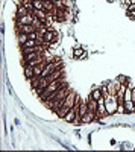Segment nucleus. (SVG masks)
<instances>
[{"instance_id":"obj_15","label":"nucleus","mask_w":135,"mask_h":152,"mask_svg":"<svg viewBox=\"0 0 135 152\" xmlns=\"http://www.w3.org/2000/svg\"><path fill=\"white\" fill-rule=\"evenodd\" d=\"M38 44H41L38 40H32V38H29V40L23 44V49H28V47H35V46H38Z\"/></svg>"},{"instance_id":"obj_23","label":"nucleus","mask_w":135,"mask_h":152,"mask_svg":"<svg viewBox=\"0 0 135 152\" xmlns=\"http://www.w3.org/2000/svg\"><path fill=\"white\" fill-rule=\"evenodd\" d=\"M135 9V2H132L131 5H128V12H131V11H134Z\"/></svg>"},{"instance_id":"obj_14","label":"nucleus","mask_w":135,"mask_h":152,"mask_svg":"<svg viewBox=\"0 0 135 152\" xmlns=\"http://www.w3.org/2000/svg\"><path fill=\"white\" fill-rule=\"evenodd\" d=\"M90 97H93V99H96V100L102 99V97H103V91H102V88H94V90L91 91V94H90Z\"/></svg>"},{"instance_id":"obj_10","label":"nucleus","mask_w":135,"mask_h":152,"mask_svg":"<svg viewBox=\"0 0 135 152\" xmlns=\"http://www.w3.org/2000/svg\"><path fill=\"white\" fill-rule=\"evenodd\" d=\"M46 12H53L56 11V3H55V0H44V9Z\"/></svg>"},{"instance_id":"obj_12","label":"nucleus","mask_w":135,"mask_h":152,"mask_svg":"<svg viewBox=\"0 0 135 152\" xmlns=\"http://www.w3.org/2000/svg\"><path fill=\"white\" fill-rule=\"evenodd\" d=\"M94 119H97V116L94 113H91V111H88L87 114H85V116H82V119H81V122L82 123H88V122H93Z\"/></svg>"},{"instance_id":"obj_7","label":"nucleus","mask_w":135,"mask_h":152,"mask_svg":"<svg viewBox=\"0 0 135 152\" xmlns=\"http://www.w3.org/2000/svg\"><path fill=\"white\" fill-rule=\"evenodd\" d=\"M35 20V15L33 14H28L24 17H20V18H15V23L17 24H32Z\"/></svg>"},{"instance_id":"obj_11","label":"nucleus","mask_w":135,"mask_h":152,"mask_svg":"<svg viewBox=\"0 0 135 152\" xmlns=\"http://www.w3.org/2000/svg\"><path fill=\"white\" fill-rule=\"evenodd\" d=\"M87 105H88V111H91V113H97V100L96 99H93V97H88V102H87Z\"/></svg>"},{"instance_id":"obj_16","label":"nucleus","mask_w":135,"mask_h":152,"mask_svg":"<svg viewBox=\"0 0 135 152\" xmlns=\"http://www.w3.org/2000/svg\"><path fill=\"white\" fill-rule=\"evenodd\" d=\"M125 111H126V113H134V111H135L134 100H126V102H125Z\"/></svg>"},{"instance_id":"obj_19","label":"nucleus","mask_w":135,"mask_h":152,"mask_svg":"<svg viewBox=\"0 0 135 152\" xmlns=\"http://www.w3.org/2000/svg\"><path fill=\"white\" fill-rule=\"evenodd\" d=\"M35 9H44V0H32Z\"/></svg>"},{"instance_id":"obj_22","label":"nucleus","mask_w":135,"mask_h":152,"mask_svg":"<svg viewBox=\"0 0 135 152\" xmlns=\"http://www.w3.org/2000/svg\"><path fill=\"white\" fill-rule=\"evenodd\" d=\"M118 81H120L121 84H126V82H128V78H126V76H118Z\"/></svg>"},{"instance_id":"obj_6","label":"nucleus","mask_w":135,"mask_h":152,"mask_svg":"<svg viewBox=\"0 0 135 152\" xmlns=\"http://www.w3.org/2000/svg\"><path fill=\"white\" fill-rule=\"evenodd\" d=\"M121 87V82L118 79L115 81H111V82H108L106 88H108V94H115L117 96V91H118V88Z\"/></svg>"},{"instance_id":"obj_20","label":"nucleus","mask_w":135,"mask_h":152,"mask_svg":"<svg viewBox=\"0 0 135 152\" xmlns=\"http://www.w3.org/2000/svg\"><path fill=\"white\" fill-rule=\"evenodd\" d=\"M73 55H75V58H85V50L83 49H75V52H73Z\"/></svg>"},{"instance_id":"obj_18","label":"nucleus","mask_w":135,"mask_h":152,"mask_svg":"<svg viewBox=\"0 0 135 152\" xmlns=\"http://www.w3.org/2000/svg\"><path fill=\"white\" fill-rule=\"evenodd\" d=\"M17 40H18V43L23 46L24 43L29 40V35H28V34H18V38H17Z\"/></svg>"},{"instance_id":"obj_24","label":"nucleus","mask_w":135,"mask_h":152,"mask_svg":"<svg viewBox=\"0 0 135 152\" xmlns=\"http://www.w3.org/2000/svg\"><path fill=\"white\" fill-rule=\"evenodd\" d=\"M128 17H129V18H132V20H135V9H134V11H131V12H128Z\"/></svg>"},{"instance_id":"obj_5","label":"nucleus","mask_w":135,"mask_h":152,"mask_svg":"<svg viewBox=\"0 0 135 152\" xmlns=\"http://www.w3.org/2000/svg\"><path fill=\"white\" fill-rule=\"evenodd\" d=\"M15 29L18 34H28V35L36 31V28L33 24H17V23H15Z\"/></svg>"},{"instance_id":"obj_1","label":"nucleus","mask_w":135,"mask_h":152,"mask_svg":"<svg viewBox=\"0 0 135 152\" xmlns=\"http://www.w3.org/2000/svg\"><path fill=\"white\" fill-rule=\"evenodd\" d=\"M76 99H78V94L75 93V91H70L68 93V96L65 97V102H64V105L59 108V111L56 113L58 114V117H61V119H64L65 117V114L75 107V104H76Z\"/></svg>"},{"instance_id":"obj_17","label":"nucleus","mask_w":135,"mask_h":152,"mask_svg":"<svg viewBox=\"0 0 135 152\" xmlns=\"http://www.w3.org/2000/svg\"><path fill=\"white\" fill-rule=\"evenodd\" d=\"M24 76H26L28 79H32V78H33V67L24 66Z\"/></svg>"},{"instance_id":"obj_13","label":"nucleus","mask_w":135,"mask_h":152,"mask_svg":"<svg viewBox=\"0 0 135 152\" xmlns=\"http://www.w3.org/2000/svg\"><path fill=\"white\" fill-rule=\"evenodd\" d=\"M28 14H30V12L24 8L23 5H18V8H17V14H15V18H20V17H24V15H28Z\"/></svg>"},{"instance_id":"obj_3","label":"nucleus","mask_w":135,"mask_h":152,"mask_svg":"<svg viewBox=\"0 0 135 152\" xmlns=\"http://www.w3.org/2000/svg\"><path fill=\"white\" fill-rule=\"evenodd\" d=\"M70 91H71L70 88H68L67 85H64L62 88H59L58 91H55L53 94H50V96H49V97L44 100V104H46L49 108H50L53 102H56V100H62V99H65V97L68 96V93H70Z\"/></svg>"},{"instance_id":"obj_25","label":"nucleus","mask_w":135,"mask_h":152,"mask_svg":"<svg viewBox=\"0 0 135 152\" xmlns=\"http://www.w3.org/2000/svg\"><path fill=\"white\" fill-rule=\"evenodd\" d=\"M134 104H135V102H134Z\"/></svg>"},{"instance_id":"obj_21","label":"nucleus","mask_w":135,"mask_h":152,"mask_svg":"<svg viewBox=\"0 0 135 152\" xmlns=\"http://www.w3.org/2000/svg\"><path fill=\"white\" fill-rule=\"evenodd\" d=\"M126 100H132V90L131 88H126V93H125V102Z\"/></svg>"},{"instance_id":"obj_2","label":"nucleus","mask_w":135,"mask_h":152,"mask_svg":"<svg viewBox=\"0 0 135 152\" xmlns=\"http://www.w3.org/2000/svg\"><path fill=\"white\" fill-rule=\"evenodd\" d=\"M65 85V82H64V79H55V81H52L50 84H49L46 88H44V91L40 94V97H41V100H46L49 96H50V94H53L55 91H58L59 90V88H62Z\"/></svg>"},{"instance_id":"obj_9","label":"nucleus","mask_w":135,"mask_h":152,"mask_svg":"<svg viewBox=\"0 0 135 152\" xmlns=\"http://www.w3.org/2000/svg\"><path fill=\"white\" fill-rule=\"evenodd\" d=\"M32 14H33L36 18H38V20H41L43 23H44V21L47 20V17H49V14H47L46 11H43V9H33Z\"/></svg>"},{"instance_id":"obj_8","label":"nucleus","mask_w":135,"mask_h":152,"mask_svg":"<svg viewBox=\"0 0 135 152\" xmlns=\"http://www.w3.org/2000/svg\"><path fill=\"white\" fill-rule=\"evenodd\" d=\"M43 55H44V52H30V53H24V55H23L24 64H28V62H30V61H33V59H36V58H40V56H43Z\"/></svg>"},{"instance_id":"obj_4","label":"nucleus","mask_w":135,"mask_h":152,"mask_svg":"<svg viewBox=\"0 0 135 152\" xmlns=\"http://www.w3.org/2000/svg\"><path fill=\"white\" fill-rule=\"evenodd\" d=\"M105 107H106V111L108 114H112L118 110V100H117V96L115 94H106L105 96Z\"/></svg>"}]
</instances>
